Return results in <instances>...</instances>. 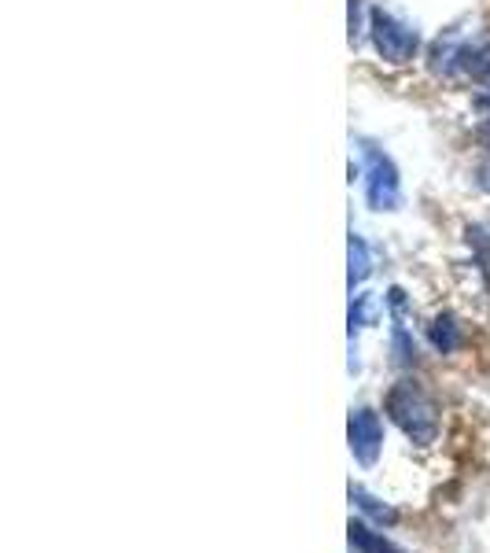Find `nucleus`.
<instances>
[{
    "label": "nucleus",
    "instance_id": "1",
    "mask_svg": "<svg viewBox=\"0 0 490 553\" xmlns=\"http://www.w3.org/2000/svg\"><path fill=\"white\" fill-rule=\"evenodd\" d=\"M384 413L391 417L398 432L413 443V447H432L439 439V406L435 399L424 391V384L413 377H402L395 380L384 395Z\"/></svg>",
    "mask_w": 490,
    "mask_h": 553
},
{
    "label": "nucleus",
    "instance_id": "2",
    "mask_svg": "<svg viewBox=\"0 0 490 553\" xmlns=\"http://www.w3.org/2000/svg\"><path fill=\"white\" fill-rule=\"evenodd\" d=\"M369 37H373L376 56L395 67H409L420 56V34L406 19H398L387 8H373L369 12Z\"/></svg>",
    "mask_w": 490,
    "mask_h": 553
},
{
    "label": "nucleus",
    "instance_id": "3",
    "mask_svg": "<svg viewBox=\"0 0 490 553\" xmlns=\"http://www.w3.org/2000/svg\"><path fill=\"white\" fill-rule=\"evenodd\" d=\"M365 196H369L373 211H398V203H402L398 170L380 148H365Z\"/></svg>",
    "mask_w": 490,
    "mask_h": 553
},
{
    "label": "nucleus",
    "instance_id": "4",
    "mask_svg": "<svg viewBox=\"0 0 490 553\" xmlns=\"http://www.w3.org/2000/svg\"><path fill=\"white\" fill-rule=\"evenodd\" d=\"M347 443H350V454L362 469H373L380 461V450H384V421L373 406H358L350 410L347 417Z\"/></svg>",
    "mask_w": 490,
    "mask_h": 553
},
{
    "label": "nucleus",
    "instance_id": "5",
    "mask_svg": "<svg viewBox=\"0 0 490 553\" xmlns=\"http://www.w3.org/2000/svg\"><path fill=\"white\" fill-rule=\"evenodd\" d=\"M428 343L435 347V354H457L465 347V325L457 321V314L443 310L428 321Z\"/></svg>",
    "mask_w": 490,
    "mask_h": 553
},
{
    "label": "nucleus",
    "instance_id": "6",
    "mask_svg": "<svg viewBox=\"0 0 490 553\" xmlns=\"http://www.w3.org/2000/svg\"><path fill=\"white\" fill-rule=\"evenodd\" d=\"M347 495H350V502H354V509L365 513V517L373 520V524H380V528H395L398 524V509L387 506V502H380L373 491H365L362 483H350Z\"/></svg>",
    "mask_w": 490,
    "mask_h": 553
},
{
    "label": "nucleus",
    "instance_id": "7",
    "mask_svg": "<svg viewBox=\"0 0 490 553\" xmlns=\"http://www.w3.org/2000/svg\"><path fill=\"white\" fill-rule=\"evenodd\" d=\"M347 539H350V550L358 553H406L398 542L387 539L384 531H373L365 520H354V517L347 524Z\"/></svg>",
    "mask_w": 490,
    "mask_h": 553
},
{
    "label": "nucleus",
    "instance_id": "8",
    "mask_svg": "<svg viewBox=\"0 0 490 553\" xmlns=\"http://www.w3.org/2000/svg\"><path fill=\"white\" fill-rule=\"evenodd\" d=\"M347 321H350V340H354V332L373 329L376 321H380V299L373 292H358L350 299Z\"/></svg>",
    "mask_w": 490,
    "mask_h": 553
},
{
    "label": "nucleus",
    "instance_id": "9",
    "mask_svg": "<svg viewBox=\"0 0 490 553\" xmlns=\"http://www.w3.org/2000/svg\"><path fill=\"white\" fill-rule=\"evenodd\" d=\"M391 362L398 365V369H413V365L420 362V347L417 340H413V332L406 329V325H391Z\"/></svg>",
    "mask_w": 490,
    "mask_h": 553
},
{
    "label": "nucleus",
    "instance_id": "10",
    "mask_svg": "<svg viewBox=\"0 0 490 553\" xmlns=\"http://www.w3.org/2000/svg\"><path fill=\"white\" fill-rule=\"evenodd\" d=\"M369 273H373V251H369V244H365V236L350 233V273H347L350 292H354Z\"/></svg>",
    "mask_w": 490,
    "mask_h": 553
},
{
    "label": "nucleus",
    "instance_id": "11",
    "mask_svg": "<svg viewBox=\"0 0 490 553\" xmlns=\"http://www.w3.org/2000/svg\"><path fill=\"white\" fill-rule=\"evenodd\" d=\"M384 303H387V310H391V318L398 321V325H406L409 321V314H413V303H409V295L402 292V288H387V295H384Z\"/></svg>",
    "mask_w": 490,
    "mask_h": 553
},
{
    "label": "nucleus",
    "instance_id": "12",
    "mask_svg": "<svg viewBox=\"0 0 490 553\" xmlns=\"http://www.w3.org/2000/svg\"><path fill=\"white\" fill-rule=\"evenodd\" d=\"M472 181L483 196H490V155H479L476 166H472Z\"/></svg>",
    "mask_w": 490,
    "mask_h": 553
}]
</instances>
